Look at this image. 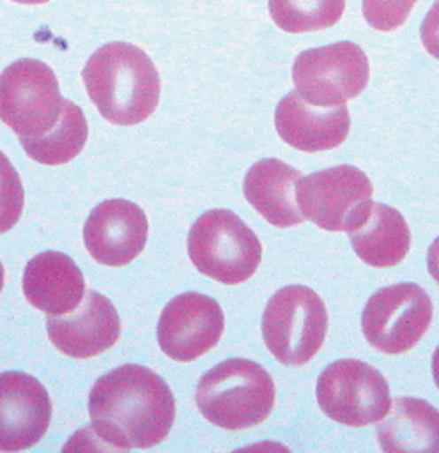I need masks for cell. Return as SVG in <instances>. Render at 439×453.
I'll list each match as a JSON object with an SVG mask.
<instances>
[{
    "label": "cell",
    "instance_id": "obj_2",
    "mask_svg": "<svg viewBox=\"0 0 439 453\" xmlns=\"http://www.w3.org/2000/svg\"><path fill=\"white\" fill-rule=\"evenodd\" d=\"M86 92L98 112L119 127L150 119L160 103V74L150 57L128 42H110L82 70Z\"/></svg>",
    "mask_w": 439,
    "mask_h": 453
},
{
    "label": "cell",
    "instance_id": "obj_20",
    "mask_svg": "<svg viewBox=\"0 0 439 453\" xmlns=\"http://www.w3.org/2000/svg\"><path fill=\"white\" fill-rule=\"evenodd\" d=\"M89 138V124H86L82 108L65 100L60 122L49 134L33 140H22V148L30 158L44 164V166H62L74 160L84 150Z\"/></svg>",
    "mask_w": 439,
    "mask_h": 453
},
{
    "label": "cell",
    "instance_id": "obj_22",
    "mask_svg": "<svg viewBox=\"0 0 439 453\" xmlns=\"http://www.w3.org/2000/svg\"><path fill=\"white\" fill-rule=\"evenodd\" d=\"M415 3L418 0H364V17L372 28L389 33L404 25Z\"/></svg>",
    "mask_w": 439,
    "mask_h": 453
},
{
    "label": "cell",
    "instance_id": "obj_19",
    "mask_svg": "<svg viewBox=\"0 0 439 453\" xmlns=\"http://www.w3.org/2000/svg\"><path fill=\"white\" fill-rule=\"evenodd\" d=\"M351 248L372 268H394L412 248V232L405 218L388 204H374L370 216L350 232Z\"/></svg>",
    "mask_w": 439,
    "mask_h": 453
},
{
    "label": "cell",
    "instance_id": "obj_5",
    "mask_svg": "<svg viewBox=\"0 0 439 453\" xmlns=\"http://www.w3.org/2000/svg\"><path fill=\"white\" fill-rule=\"evenodd\" d=\"M262 335L272 356L288 368L316 357L327 335L324 300L305 286L281 288L264 310Z\"/></svg>",
    "mask_w": 439,
    "mask_h": 453
},
{
    "label": "cell",
    "instance_id": "obj_15",
    "mask_svg": "<svg viewBox=\"0 0 439 453\" xmlns=\"http://www.w3.org/2000/svg\"><path fill=\"white\" fill-rule=\"evenodd\" d=\"M276 130L280 138L302 152H326L346 142L350 134L348 106L320 108L289 92L276 108Z\"/></svg>",
    "mask_w": 439,
    "mask_h": 453
},
{
    "label": "cell",
    "instance_id": "obj_7",
    "mask_svg": "<svg viewBox=\"0 0 439 453\" xmlns=\"http://www.w3.org/2000/svg\"><path fill=\"white\" fill-rule=\"evenodd\" d=\"M296 92L320 108L343 106L370 82V60L354 42H335L297 54L292 68Z\"/></svg>",
    "mask_w": 439,
    "mask_h": 453
},
{
    "label": "cell",
    "instance_id": "obj_26",
    "mask_svg": "<svg viewBox=\"0 0 439 453\" xmlns=\"http://www.w3.org/2000/svg\"><path fill=\"white\" fill-rule=\"evenodd\" d=\"M12 3H20V4H44L49 0H12Z\"/></svg>",
    "mask_w": 439,
    "mask_h": 453
},
{
    "label": "cell",
    "instance_id": "obj_12",
    "mask_svg": "<svg viewBox=\"0 0 439 453\" xmlns=\"http://www.w3.org/2000/svg\"><path fill=\"white\" fill-rule=\"evenodd\" d=\"M52 402L36 378L22 372H4L0 378V448L25 451L49 432Z\"/></svg>",
    "mask_w": 439,
    "mask_h": 453
},
{
    "label": "cell",
    "instance_id": "obj_13",
    "mask_svg": "<svg viewBox=\"0 0 439 453\" xmlns=\"http://www.w3.org/2000/svg\"><path fill=\"white\" fill-rule=\"evenodd\" d=\"M148 218L130 200H106L92 210L84 224V244L98 264L122 268L144 252Z\"/></svg>",
    "mask_w": 439,
    "mask_h": 453
},
{
    "label": "cell",
    "instance_id": "obj_18",
    "mask_svg": "<svg viewBox=\"0 0 439 453\" xmlns=\"http://www.w3.org/2000/svg\"><path fill=\"white\" fill-rule=\"evenodd\" d=\"M378 440L386 453H439V410L418 397H397L378 426Z\"/></svg>",
    "mask_w": 439,
    "mask_h": 453
},
{
    "label": "cell",
    "instance_id": "obj_8",
    "mask_svg": "<svg viewBox=\"0 0 439 453\" xmlns=\"http://www.w3.org/2000/svg\"><path fill=\"white\" fill-rule=\"evenodd\" d=\"M374 186L350 164L320 170L297 184V206L310 222L327 232H351L372 212Z\"/></svg>",
    "mask_w": 439,
    "mask_h": 453
},
{
    "label": "cell",
    "instance_id": "obj_3",
    "mask_svg": "<svg viewBox=\"0 0 439 453\" xmlns=\"http://www.w3.org/2000/svg\"><path fill=\"white\" fill-rule=\"evenodd\" d=\"M276 403V386L260 364L234 357L204 373L196 388V405L210 424L244 432L264 424Z\"/></svg>",
    "mask_w": 439,
    "mask_h": 453
},
{
    "label": "cell",
    "instance_id": "obj_9",
    "mask_svg": "<svg viewBox=\"0 0 439 453\" xmlns=\"http://www.w3.org/2000/svg\"><path fill=\"white\" fill-rule=\"evenodd\" d=\"M316 395L329 419L350 427L378 424L391 410L386 378L359 359H340L321 372Z\"/></svg>",
    "mask_w": 439,
    "mask_h": 453
},
{
    "label": "cell",
    "instance_id": "obj_17",
    "mask_svg": "<svg viewBox=\"0 0 439 453\" xmlns=\"http://www.w3.org/2000/svg\"><path fill=\"white\" fill-rule=\"evenodd\" d=\"M302 176L300 170L281 160H260L244 178V196L256 212L276 228L302 226L305 216L297 206V184Z\"/></svg>",
    "mask_w": 439,
    "mask_h": 453
},
{
    "label": "cell",
    "instance_id": "obj_4",
    "mask_svg": "<svg viewBox=\"0 0 439 453\" xmlns=\"http://www.w3.org/2000/svg\"><path fill=\"white\" fill-rule=\"evenodd\" d=\"M188 256L204 276L238 286L260 268L262 244L240 216L230 210H210L192 226Z\"/></svg>",
    "mask_w": 439,
    "mask_h": 453
},
{
    "label": "cell",
    "instance_id": "obj_10",
    "mask_svg": "<svg viewBox=\"0 0 439 453\" xmlns=\"http://www.w3.org/2000/svg\"><path fill=\"white\" fill-rule=\"evenodd\" d=\"M434 303L418 284L381 288L366 303L362 330L367 343L381 354H405L429 330Z\"/></svg>",
    "mask_w": 439,
    "mask_h": 453
},
{
    "label": "cell",
    "instance_id": "obj_16",
    "mask_svg": "<svg viewBox=\"0 0 439 453\" xmlns=\"http://www.w3.org/2000/svg\"><path fill=\"white\" fill-rule=\"evenodd\" d=\"M22 292L36 310L49 316H65L81 306L86 286L73 257L60 252H42L27 264Z\"/></svg>",
    "mask_w": 439,
    "mask_h": 453
},
{
    "label": "cell",
    "instance_id": "obj_11",
    "mask_svg": "<svg viewBox=\"0 0 439 453\" xmlns=\"http://www.w3.org/2000/svg\"><path fill=\"white\" fill-rule=\"evenodd\" d=\"M220 303L198 292H186L166 303L158 319V346L174 362H194L218 346L224 334Z\"/></svg>",
    "mask_w": 439,
    "mask_h": 453
},
{
    "label": "cell",
    "instance_id": "obj_21",
    "mask_svg": "<svg viewBox=\"0 0 439 453\" xmlns=\"http://www.w3.org/2000/svg\"><path fill=\"white\" fill-rule=\"evenodd\" d=\"M346 0H270V17L289 35L318 33L338 25Z\"/></svg>",
    "mask_w": 439,
    "mask_h": 453
},
{
    "label": "cell",
    "instance_id": "obj_6",
    "mask_svg": "<svg viewBox=\"0 0 439 453\" xmlns=\"http://www.w3.org/2000/svg\"><path fill=\"white\" fill-rule=\"evenodd\" d=\"M65 98L54 70L35 58H22L0 78V116L19 140L41 138L57 127Z\"/></svg>",
    "mask_w": 439,
    "mask_h": 453
},
{
    "label": "cell",
    "instance_id": "obj_1",
    "mask_svg": "<svg viewBox=\"0 0 439 453\" xmlns=\"http://www.w3.org/2000/svg\"><path fill=\"white\" fill-rule=\"evenodd\" d=\"M89 413L92 427L86 432L100 449H152L174 426L176 402L158 373L127 364L94 384Z\"/></svg>",
    "mask_w": 439,
    "mask_h": 453
},
{
    "label": "cell",
    "instance_id": "obj_25",
    "mask_svg": "<svg viewBox=\"0 0 439 453\" xmlns=\"http://www.w3.org/2000/svg\"><path fill=\"white\" fill-rule=\"evenodd\" d=\"M431 370H434V380H435V384L439 388V346L435 349L434 359H431Z\"/></svg>",
    "mask_w": 439,
    "mask_h": 453
},
{
    "label": "cell",
    "instance_id": "obj_24",
    "mask_svg": "<svg viewBox=\"0 0 439 453\" xmlns=\"http://www.w3.org/2000/svg\"><path fill=\"white\" fill-rule=\"evenodd\" d=\"M427 270L431 278L435 280V282L439 284V238L431 244L429 252H427Z\"/></svg>",
    "mask_w": 439,
    "mask_h": 453
},
{
    "label": "cell",
    "instance_id": "obj_23",
    "mask_svg": "<svg viewBox=\"0 0 439 453\" xmlns=\"http://www.w3.org/2000/svg\"><path fill=\"white\" fill-rule=\"evenodd\" d=\"M421 42L431 57L439 60V0L431 6L421 25Z\"/></svg>",
    "mask_w": 439,
    "mask_h": 453
},
{
    "label": "cell",
    "instance_id": "obj_14",
    "mask_svg": "<svg viewBox=\"0 0 439 453\" xmlns=\"http://www.w3.org/2000/svg\"><path fill=\"white\" fill-rule=\"evenodd\" d=\"M52 346L76 359L104 354L120 340V318L112 302L104 296L86 290L81 306L65 316H49L46 322Z\"/></svg>",
    "mask_w": 439,
    "mask_h": 453
}]
</instances>
